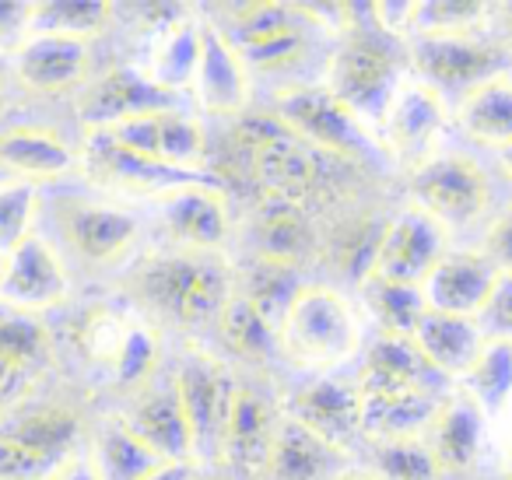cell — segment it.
Instances as JSON below:
<instances>
[{
  "instance_id": "3",
  "label": "cell",
  "mask_w": 512,
  "mask_h": 480,
  "mask_svg": "<svg viewBox=\"0 0 512 480\" xmlns=\"http://www.w3.org/2000/svg\"><path fill=\"white\" fill-rule=\"evenodd\" d=\"M274 116L295 137H306L316 148L334 151L337 158L372 162L376 155V144L369 141L358 116L330 88H285L274 99Z\"/></svg>"
},
{
  "instance_id": "55",
  "label": "cell",
  "mask_w": 512,
  "mask_h": 480,
  "mask_svg": "<svg viewBox=\"0 0 512 480\" xmlns=\"http://www.w3.org/2000/svg\"><path fill=\"white\" fill-rule=\"evenodd\" d=\"M344 480H376V477H344Z\"/></svg>"
},
{
  "instance_id": "36",
  "label": "cell",
  "mask_w": 512,
  "mask_h": 480,
  "mask_svg": "<svg viewBox=\"0 0 512 480\" xmlns=\"http://www.w3.org/2000/svg\"><path fill=\"white\" fill-rule=\"evenodd\" d=\"M488 15V4L481 0H425L414 4V29L421 39L435 36H463V32L477 29Z\"/></svg>"
},
{
  "instance_id": "18",
  "label": "cell",
  "mask_w": 512,
  "mask_h": 480,
  "mask_svg": "<svg viewBox=\"0 0 512 480\" xmlns=\"http://www.w3.org/2000/svg\"><path fill=\"white\" fill-rule=\"evenodd\" d=\"M267 466H271L274 480H334L341 470V449L323 442L302 421L285 417L274 428Z\"/></svg>"
},
{
  "instance_id": "40",
  "label": "cell",
  "mask_w": 512,
  "mask_h": 480,
  "mask_svg": "<svg viewBox=\"0 0 512 480\" xmlns=\"http://www.w3.org/2000/svg\"><path fill=\"white\" fill-rule=\"evenodd\" d=\"M379 470L390 480H435L439 459L418 438H386L376 449Z\"/></svg>"
},
{
  "instance_id": "57",
  "label": "cell",
  "mask_w": 512,
  "mask_h": 480,
  "mask_svg": "<svg viewBox=\"0 0 512 480\" xmlns=\"http://www.w3.org/2000/svg\"><path fill=\"white\" fill-rule=\"evenodd\" d=\"M0 102H4V81H0Z\"/></svg>"
},
{
  "instance_id": "56",
  "label": "cell",
  "mask_w": 512,
  "mask_h": 480,
  "mask_svg": "<svg viewBox=\"0 0 512 480\" xmlns=\"http://www.w3.org/2000/svg\"><path fill=\"white\" fill-rule=\"evenodd\" d=\"M505 18H509V22H512V4H509V8H505Z\"/></svg>"
},
{
  "instance_id": "20",
  "label": "cell",
  "mask_w": 512,
  "mask_h": 480,
  "mask_svg": "<svg viewBox=\"0 0 512 480\" xmlns=\"http://www.w3.org/2000/svg\"><path fill=\"white\" fill-rule=\"evenodd\" d=\"M64 232L71 246L88 260H113L137 239V221L102 204H67Z\"/></svg>"
},
{
  "instance_id": "45",
  "label": "cell",
  "mask_w": 512,
  "mask_h": 480,
  "mask_svg": "<svg viewBox=\"0 0 512 480\" xmlns=\"http://www.w3.org/2000/svg\"><path fill=\"white\" fill-rule=\"evenodd\" d=\"M306 50V39H302V29H292L285 36H274L267 43H256L239 50L242 64L256 67V71H281V67H292L295 60Z\"/></svg>"
},
{
  "instance_id": "39",
  "label": "cell",
  "mask_w": 512,
  "mask_h": 480,
  "mask_svg": "<svg viewBox=\"0 0 512 480\" xmlns=\"http://www.w3.org/2000/svg\"><path fill=\"white\" fill-rule=\"evenodd\" d=\"M158 158L176 169L197 172L204 158V130L179 113L158 116Z\"/></svg>"
},
{
  "instance_id": "23",
  "label": "cell",
  "mask_w": 512,
  "mask_h": 480,
  "mask_svg": "<svg viewBox=\"0 0 512 480\" xmlns=\"http://www.w3.org/2000/svg\"><path fill=\"white\" fill-rule=\"evenodd\" d=\"M88 50L81 39L36 36L18 57V74L36 92H64L85 74Z\"/></svg>"
},
{
  "instance_id": "52",
  "label": "cell",
  "mask_w": 512,
  "mask_h": 480,
  "mask_svg": "<svg viewBox=\"0 0 512 480\" xmlns=\"http://www.w3.org/2000/svg\"><path fill=\"white\" fill-rule=\"evenodd\" d=\"M53 480H102V473L92 459H67V463L57 466Z\"/></svg>"
},
{
  "instance_id": "35",
  "label": "cell",
  "mask_w": 512,
  "mask_h": 480,
  "mask_svg": "<svg viewBox=\"0 0 512 480\" xmlns=\"http://www.w3.org/2000/svg\"><path fill=\"white\" fill-rule=\"evenodd\" d=\"M365 295H369L372 312L383 323V330L397 333V337H411L418 319L428 309L425 291L418 284H397V281H383V277H369Z\"/></svg>"
},
{
  "instance_id": "28",
  "label": "cell",
  "mask_w": 512,
  "mask_h": 480,
  "mask_svg": "<svg viewBox=\"0 0 512 480\" xmlns=\"http://www.w3.org/2000/svg\"><path fill=\"white\" fill-rule=\"evenodd\" d=\"M442 127V99L432 85L414 81L397 92L390 106V134L393 144L404 151H418L439 134Z\"/></svg>"
},
{
  "instance_id": "54",
  "label": "cell",
  "mask_w": 512,
  "mask_h": 480,
  "mask_svg": "<svg viewBox=\"0 0 512 480\" xmlns=\"http://www.w3.org/2000/svg\"><path fill=\"white\" fill-rule=\"evenodd\" d=\"M502 165H505V172H509V179H512V144H509V148H502Z\"/></svg>"
},
{
  "instance_id": "10",
  "label": "cell",
  "mask_w": 512,
  "mask_h": 480,
  "mask_svg": "<svg viewBox=\"0 0 512 480\" xmlns=\"http://www.w3.org/2000/svg\"><path fill=\"white\" fill-rule=\"evenodd\" d=\"M67 295V277L60 260L43 239L29 235L0 267V302L15 312L50 309Z\"/></svg>"
},
{
  "instance_id": "44",
  "label": "cell",
  "mask_w": 512,
  "mask_h": 480,
  "mask_svg": "<svg viewBox=\"0 0 512 480\" xmlns=\"http://www.w3.org/2000/svg\"><path fill=\"white\" fill-rule=\"evenodd\" d=\"M288 134H292V130H288L274 113H249V116H239V123H235L232 144L249 169V158H253L256 151L267 148V144H274V141H281V137H288Z\"/></svg>"
},
{
  "instance_id": "2",
  "label": "cell",
  "mask_w": 512,
  "mask_h": 480,
  "mask_svg": "<svg viewBox=\"0 0 512 480\" xmlns=\"http://www.w3.org/2000/svg\"><path fill=\"white\" fill-rule=\"evenodd\" d=\"M281 351L302 365H334L358 347V323L348 302L327 288H302L281 323Z\"/></svg>"
},
{
  "instance_id": "22",
  "label": "cell",
  "mask_w": 512,
  "mask_h": 480,
  "mask_svg": "<svg viewBox=\"0 0 512 480\" xmlns=\"http://www.w3.org/2000/svg\"><path fill=\"white\" fill-rule=\"evenodd\" d=\"M165 221H169V232L183 246L193 249L221 246L228 232V214H225L221 190H211V186L176 190L169 197V204H165Z\"/></svg>"
},
{
  "instance_id": "15",
  "label": "cell",
  "mask_w": 512,
  "mask_h": 480,
  "mask_svg": "<svg viewBox=\"0 0 512 480\" xmlns=\"http://www.w3.org/2000/svg\"><path fill=\"white\" fill-rule=\"evenodd\" d=\"M249 176L264 190V200L299 204V200H306L316 190L320 165H316L313 151L302 144V137L288 134L249 158Z\"/></svg>"
},
{
  "instance_id": "34",
  "label": "cell",
  "mask_w": 512,
  "mask_h": 480,
  "mask_svg": "<svg viewBox=\"0 0 512 480\" xmlns=\"http://www.w3.org/2000/svg\"><path fill=\"white\" fill-rule=\"evenodd\" d=\"M218 323H221V333H225L228 344H232L239 354H246V358L271 361L281 354V340H278V333H274V326L267 323V319L260 316L242 295L228 298Z\"/></svg>"
},
{
  "instance_id": "25",
  "label": "cell",
  "mask_w": 512,
  "mask_h": 480,
  "mask_svg": "<svg viewBox=\"0 0 512 480\" xmlns=\"http://www.w3.org/2000/svg\"><path fill=\"white\" fill-rule=\"evenodd\" d=\"M253 232L260 260L281 263V267H295L313 249V225L306 221L299 204H285V200H264Z\"/></svg>"
},
{
  "instance_id": "1",
  "label": "cell",
  "mask_w": 512,
  "mask_h": 480,
  "mask_svg": "<svg viewBox=\"0 0 512 480\" xmlns=\"http://www.w3.org/2000/svg\"><path fill=\"white\" fill-rule=\"evenodd\" d=\"M134 295L179 326H207L228 302V270L211 256H155L134 274Z\"/></svg>"
},
{
  "instance_id": "14",
  "label": "cell",
  "mask_w": 512,
  "mask_h": 480,
  "mask_svg": "<svg viewBox=\"0 0 512 480\" xmlns=\"http://www.w3.org/2000/svg\"><path fill=\"white\" fill-rule=\"evenodd\" d=\"M495 281V267L481 256H442V263L428 274L421 291H425L428 309L470 319L474 312H484Z\"/></svg>"
},
{
  "instance_id": "5",
  "label": "cell",
  "mask_w": 512,
  "mask_h": 480,
  "mask_svg": "<svg viewBox=\"0 0 512 480\" xmlns=\"http://www.w3.org/2000/svg\"><path fill=\"white\" fill-rule=\"evenodd\" d=\"M176 396L190 424L193 452H221L235 400L232 375L207 354H190L176 372Z\"/></svg>"
},
{
  "instance_id": "27",
  "label": "cell",
  "mask_w": 512,
  "mask_h": 480,
  "mask_svg": "<svg viewBox=\"0 0 512 480\" xmlns=\"http://www.w3.org/2000/svg\"><path fill=\"white\" fill-rule=\"evenodd\" d=\"M481 410L474 400H453L439 410L432 424V456L439 459V466L449 470H463V466L474 463L477 449H481Z\"/></svg>"
},
{
  "instance_id": "46",
  "label": "cell",
  "mask_w": 512,
  "mask_h": 480,
  "mask_svg": "<svg viewBox=\"0 0 512 480\" xmlns=\"http://www.w3.org/2000/svg\"><path fill=\"white\" fill-rule=\"evenodd\" d=\"M120 148L134 151V155H144V158H158V116H134V120H123V123H113L106 130Z\"/></svg>"
},
{
  "instance_id": "13",
  "label": "cell",
  "mask_w": 512,
  "mask_h": 480,
  "mask_svg": "<svg viewBox=\"0 0 512 480\" xmlns=\"http://www.w3.org/2000/svg\"><path fill=\"white\" fill-rule=\"evenodd\" d=\"M193 81H197L200 106L207 113L239 116L246 109L249 102L246 64H242L239 50L218 29H211V25L200 32V64Z\"/></svg>"
},
{
  "instance_id": "31",
  "label": "cell",
  "mask_w": 512,
  "mask_h": 480,
  "mask_svg": "<svg viewBox=\"0 0 512 480\" xmlns=\"http://www.w3.org/2000/svg\"><path fill=\"white\" fill-rule=\"evenodd\" d=\"M113 18V4L106 0H46V4H32L29 25L39 36H67L81 39L102 32Z\"/></svg>"
},
{
  "instance_id": "24",
  "label": "cell",
  "mask_w": 512,
  "mask_h": 480,
  "mask_svg": "<svg viewBox=\"0 0 512 480\" xmlns=\"http://www.w3.org/2000/svg\"><path fill=\"white\" fill-rule=\"evenodd\" d=\"M365 396V428L386 438H414L435 424L442 403L432 389H376Z\"/></svg>"
},
{
  "instance_id": "6",
  "label": "cell",
  "mask_w": 512,
  "mask_h": 480,
  "mask_svg": "<svg viewBox=\"0 0 512 480\" xmlns=\"http://www.w3.org/2000/svg\"><path fill=\"white\" fill-rule=\"evenodd\" d=\"M411 193L421 204V211L435 221L449 225H470L477 214L488 207V179L470 158L449 155L428 162L421 172H414Z\"/></svg>"
},
{
  "instance_id": "7",
  "label": "cell",
  "mask_w": 512,
  "mask_h": 480,
  "mask_svg": "<svg viewBox=\"0 0 512 480\" xmlns=\"http://www.w3.org/2000/svg\"><path fill=\"white\" fill-rule=\"evenodd\" d=\"M442 256H446V232L432 214L414 207V211H404L393 221H386L383 249H379L372 277L421 288L428 274L442 263Z\"/></svg>"
},
{
  "instance_id": "16",
  "label": "cell",
  "mask_w": 512,
  "mask_h": 480,
  "mask_svg": "<svg viewBox=\"0 0 512 480\" xmlns=\"http://www.w3.org/2000/svg\"><path fill=\"white\" fill-rule=\"evenodd\" d=\"M271 407L256 389L242 386L235 389L232 414H228V428L221 438V456L228 466H235L239 473H256L260 466H267L271 459V442H274Z\"/></svg>"
},
{
  "instance_id": "17",
  "label": "cell",
  "mask_w": 512,
  "mask_h": 480,
  "mask_svg": "<svg viewBox=\"0 0 512 480\" xmlns=\"http://www.w3.org/2000/svg\"><path fill=\"white\" fill-rule=\"evenodd\" d=\"M446 375L421 354V347L411 337L383 333L369 347V361L362 372V393L376 389H439Z\"/></svg>"
},
{
  "instance_id": "11",
  "label": "cell",
  "mask_w": 512,
  "mask_h": 480,
  "mask_svg": "<svg viewBox=\"0 0 512 480\" xmlns=\"http://www.w3.org/2000/svg\"><path fill=\"white\" fill-rule=\"evenodd\" d=\"M288 417L302 421L323 442L341 449V445H348L358 435V428H365L362 386H351V382H337V379L309 382V386H302L292 396Z\"/></svg>"
},
{
  "instance_id": "43",
  "label": "cell",
  "mask_w": 512,
  "mask_h": 480,
  "mask_svg": "<svg viewBox=\"0 0 512 480\" xmlns=\"http://www.w3.org/2000/svg\"><path fill=\"white\" fill-rule=\"evenodd\" d=\"M158 361V340L151 330H127V340L120 347V358H116V379L123 386H137L151 375Z\"/></svg>"
},
{
  "instance_id": "19",
  "label": "cell",
  "mask_w": 512,
  "mask_h": 480,
  "mask_svg": "<svg viewBox=\"0 0 512 480\" xmlns=\"http://www.w3.org/2000/svg\"><path fill=\"white\" fill-rule=\"evenodd\" d=\"M411 340L442 375L474 372L484 347L481 330L467 316H449V312H435V309H425V316L414 326Z\"/></svg>"
},
{
  "instance_id": "4",
  "label": "cell",
  "mask_w": 512,
  "mask_h": 480,
  "mask_svg": "<svg viewBox=\"0 0 512 480\" xmlns=\"http://www.w3.org/2000/svg\"><path fill=\"white\" fill-rule=\"evenodd\" d=\"M330 92L355 116H379L397 99V57L379 36H355L330 64Z\"/></svg>"
},
{
  "instance_id": "21",
  "label": "cell",
  "mask_w": 512,
  "mask_h": 480,
  "mask_svg": "<svg viewBox=\"0 0 512 480\" xmlns=\"http://www.w3.org/2000/svg\"><path fill=\"white\" fill-rule=\"evenodd\" d=\"M123 424L148 449H155L162 459H169V463H186V456L193 452V435H190V424H186L183 403L176 396V386L165 389V393L148 396L141 407L130 410V417Z\"/></svg>"
},
{
  "instance_id": "41",
  "label": "cell",
  "mask_w": 512,
  "mask_h": 480,
  "mask_svg": "<svg viewBox=\"0 0 512 480\" xmlns=\"http://www.w3.org/2000/svg\"><path fill=\"white\" fill-rule=\"evenodd\" d=\"M197 64H200V32L193 29V25H183V29H176L169 39H165L162 53H158L155 81L172 92L176 85L193 81Z\"/></svg>"
},
{
  "instance_id": "50",
  "label": "cell",
  "mask_w": 512,
  "mask_h": 480,
  "mask_svg": "<svg viewBox=\"0 0 512 480\" xmlns=\"http://www.w3.org/2000/svg\"><path fill=\"white\" fill-rule=\"evenodd\" d=\"M29 18H32V4L0 0V43H11V39L29 25Z\"/></svg>"
},
{
  "instance_id": "49",
  "label": "cell",
  "mask_w": 512,
  "mask_h": 480,
  "mask_svg": "<svg viewBox=\"0 0 512 480\" xmlns=\"http://www.w3.org/2000/svg\"><path fill=\"white\" fill-rule=\"evenodd\" d=\"M484 249H488V263H498L505 267V274H512V207L491 225Z\"/></svg>"
},
{
  "instance_id": "8",
  "label": "cell",
  "mask_w": 512,
  "mask_h": 480,
  "mask_svg": "<svg viewBox=\"0 0 512 480\" xmlns=\"http://www.w3.org/2000/svg\"><path fill=\"white\" fill-rule=\"evenodd\" d=\"M172 109H176V92L134 71L106 74L81 95V120L95 130H109L113 123L134 120V116H165Z\"/></svg>"
},
{
  "instance_id": "32",
  "label": "cell",
  "mask_w": 512,
  "mask_h": 480,
  "mask_svg": "<svg viewBox=\"0 0 512 480\" xmlns=\"http://www.w3.org/2000/svg\"><path fill=\"white\" fill-rule=\"evenodd\" d=\"M155 449L141 442L127 424H109L99 435V473L102 480H144L165 466Z\"/></svg>"
},
{
  "instance_id": "26",
  "label": "cell",
  "mask_w": 512,
  "mask_h": 480,
  "mask_svg": "<svg viewBox=\"0 0 512 480\" xmlns=\"http://www.w3.org/2000/svg\"><path fill=\"white\" fill-rule=\"evenodd\" d=\"M0 165L11 172H22L32 179L60 176L74 165V155L53 130L39 127H15L0 134Z\"/></svg>"
},
{
  "instance_id": "29",
  "label": "cell",
  "mask_w": 512,
  "mask_h": 480,
  "mask_svg": "<svg viewBox=\"0 0 512 480\" xmlns=\"http://www.w3.org/2000/svg\"><path fill=\"white\" fill-rule=\"evenodd\" d=\"M460 127L474 141L484 144H512V81H484L481 88L463 99Z\"/></svg>"
},
{
  "instance_id": "12",
  "label": "cell",
  "mask_w": 512,
  "mask_h": 480,
  "mask_svg": "<svg viewBox=\"0 0 512 480\" xmlns=\"http://www.w3.org/2000/svg\"><path fill=\"white\" fill-rule=\"evenodd\" d=\"M414 64L432 81V88H481L484 81H495L505 67V53L495 46L470 43L463 36H435L418 39Z\"/></svg>"
},
{
  "instance_id": "53",
  "label": "cell",
  "mask_w": 512,
  "mask_h": 480,
  "mask_svg": "<svg viewBox=\"0 0 512 480\" xmlns=\"http://www.w3.org/2000/svg\"><path fill=\"white\" fill-rule=\"evenodd\" d=\"M144 480H197L193 477V466L190 463H165V466H158L151 477H144Z\"/></svg>"
},
{
  "instance_id": "33",
  "label": "cell",
  "mask_w": 512,
  "mask_h": 480,
  "mask_svg": "<svg viewBox=\"0 0 512 480\" xmlns=\"http://www.w3.org/2000/svg\"><path fill=\"white\" fill-rule=\"evenodd\" d=\"M302 295V284L295 277V267H281V263L256 260L246 274V302L253 305L271 326H281L295 298Z\"/></svg>"
},
{
  "instance_id": "42",
  "label": "cell",
  "mask_w": 512,
  "mask_h": 480,
  "mask_svg": "<svg viewBox=\"0 0 512 480\" xmlns=\"http://www.w3.org/2000/svg\"><path fill=\"white\" fill-rule=\"evenodd\" d=\"M36 190L32 186H0V256L15 253L29 239Z\"/></svg>"
},
{
  "instance_id": "30",
  "label": "cell",
  "mask_w": 512,
  "mask_h": 480,
  "mask_svg": "<svg viewBox=\"0 0 512 480\" xmlns=\"http://www.w3.org/2000/svg\"><path fill=\"white\" fill-rule=\"evenodd\" d=\"M78 417L64 407H36L29 414H22V421L11 424L4 435L15 438L18 445H25L29 452H36L46 463H57L74 442H78Z\"/></svg>"
},
{
  "instance_id": "38",
  "label": "cell",
  "mask_w": 512,
  "mask_h": 480,
  "mask_svg": "<svg viewBox=\"0 0 512 480\" xmlns=\"http://www.w3.org/2000/svg\"><path fill=\"white\" fill-rule=\"evenodd\" d=\"M292 11L295 8H285V4H239V8H232V32H228V43L246 50V46L267 43V39H274V36H285V32L299 29Z\"/></svg>"
},
{
  "instance_id": "48",
  "label": "cell",
  "mask_w": 512,
  "mask_h": 480,
  "mask_svg": "<svg viewBox=\"0 0 512 480\" xmlns=\"http://www.w3.org/2000/svg\"><path fill=\"white\" fill-rule=\"evenodd\" d=\"M484 316H488V323L495 333H502V337L512 333V274H505L495 281V291H491L488 305H484Z\"/></svg>"
},
{
  "instance_id": "47",
  "label": "cell",
  "mask_w": 512,
  "mask_h": 480,
  "mask_svg": "<svg viewBox=\"0 0 512 480\" xmlns=\"http://www.w3.org/2000/svg\"><path fill=\"white\" fill-rule=\"evenodd\" d=\"M53 463L39 459L36 452H29L25 445H18L15 438L0 435V480H32L43 470H50Z\"/></svg>"
},
{
  "instance_id": "37",
  "label": "cell",
  "mask_w": 512,
  "mask_h": 480,
  "mask_svg": "<svg viewBox=\"0 0 512 480\" xmlns=\"http://www.w3.org/2000/svg\"><path fill=\"white\" fill-rule=\"evenodd\" d=\"M474 396L481 400V407L498 410L512 393V340L509 337H495L491 344L481 347V358H477L474 372Z\"/></svg>"
},
{
  "instance_id": "51",
  "label": "cell",
  "mask_w": 512,
  "mask_h": 480,
  "mask_svg": "<svg viewBox=\"0 0 512 480\" xmlns=\"http://www.w3.org/2000/svg\"><path fill=\"white\" fill-rule=\"evenodd\" d=\"M376 8V25L386 32H404L414 22V4H372Z\"/></svg>"
},
{
  "instance_id": "9",
  "label": "cell",
  "mask_w": 512,
  "mask_h": 480,
  "mask_svg": "<svg viewBox=\"0 0 512 480\" xmlns=\"http://www.w3.org/2000/svg\"><path fill=\"white\" fill-rule=\"evenodd\" d=\"M88 162H92V172L99 179L116 183V186H130V190L176 193V190H190V186H211V190H221V183L214 176L176 169V165L155 162V158H144V155H134V151L120 148L106 130H95L92 134Z\"/></svg>"
}]
</instances>
